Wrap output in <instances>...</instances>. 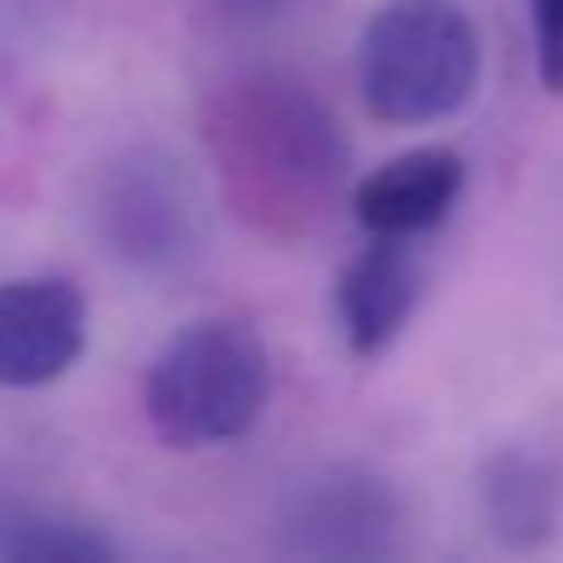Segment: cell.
I'll list each match as a JSON object with an SVG mask.
<instances>
[{
    "label": "cell",
    "mask_w": 563,
    "mask_h": 563,
    "mask_svg": "<svg viewBox=\"0 0 563 563\" xmlns=\"http://www.w3.org/2000/svg\"><path fill=\"white\" fill-rule=\"evenodd\" d=\"M273 396V361L247 321H188L144 376V416L168 450H218L243 440Z\"/></svg>",
    "instance_id": "obj_1"
},
{
    "label": "cell",
    "mask_w": 563,
    "mask_h": 563,
    "mask_svg": "<svg viewBox=\"0 0 563 563\" xmlns=\"http://www.w3.org/2000/svg\"><path fill=\"white\" fill-rule=\"evenodd\" d=\"M479 30L455 0H386L361 30V104L386 129L460 114L479 89Z\"/></svg>",
    "instance_id": "obj_2"
},
{
    "label": "cell",
    "mask_w": 563,
    "mask_h": 563,
    "mask_svg": "<svg viewBox=\"0 0 563 563\" xmlns=\"http://www.w3.org/2000/svg\"><path fill=\"white\" fill-rule=\"evenodd\" d=\"M89 346V301L79 282L40 273L0 282V386L40 390L69 376Z\"/></svg>",
    "instance_id": "obj_3"
},
{
    "label": "cell",
    "mask_w": 563,
    "mask_h": 563,
    "mask_svg": "<svg viewBox=\"0 0 563 563\" xmlns=\"http://www.w3.org/2000/svg\"><path fill=\"white\" fill-rule=\"evenodd\" d=\"M420 291H426V267L410 238L371 233V243L336 273V321L351 356H386L416 317Z\"/></svg>",
    "instance_id": "obj_4"
},
{
    "label": "cell",
    "mask_w": 563,
    "mask_h": 563,
    "mask_svg": "<svg viewBox=\"0 0 563 563\" xmlns=\"http://www.w3.org/2000/svg\"><path fill=\"white\" fill-rule=\"evenodd\" d=\"M460 194H465V158L445 144H426L371 168L351 188V213L366 233L416 243L455 213Z\"/></svg>",
    "instance_id": "obj_5"
},
{
    "label": "cell",
    "mask_w": 563,
    "mask_h": 563,
    "mask_svg": "<svg viewBox=\"0 0 563 563\" xmlns=\"http://www.w3.org/2000/svg\"><path fill=\"white\" fill-rule=\"evenodd\" d=\"M549 489L534 479L529 460L509 455L495 460V479H489V499H495V519L499 529H515V525H549V505H544Z\"/></svg>",
    "instance_id": "obj_6"
},
{
    "label": "cell",
    "mask_w": 563,
    "mask_h": 563,
    "mask_svg": "<svg viewBox=\"0 0 563 563\" xmlns=\"http://www.w3.org/2000/svg\"><path fill=\"white\" fill-rule=\"evenodd\" d=\"M15 559H114V544L109 539H95L85 534V529H45V534H25L15 549H10Z\"/></svg>",
    "instance_id": "obj_7"
},
{
    "label": "cell",
    "mask_w": 563,
    "mask_h": 563,
    "mask_svg": "<svg viewBox=\"0 0 563 563\" xmlns=\"http://www.w3.org/2000/svg\"><path fill=\"white\" fill-rule=\"evenodd\" d=\"M529 10H534L539 79L549 95H563V0H529Z\"/></svg>",
    "instance_id": "obj_8"
},
{
    "label": "cell",
    "mask_w": 563,
    "mask_h": 563,
    "mask_svg": "<svg viewBox=\"0 0 563 563\" xmlns=\"http://www.w3.org/2000/svg\"><path fill=\"white\" fill-rule=\"evenodd\" d=\"M238 5H243V10H273L277 0H238Z\"/></svg>",
    "instance_id": "obj_9"
}]
</instances>
